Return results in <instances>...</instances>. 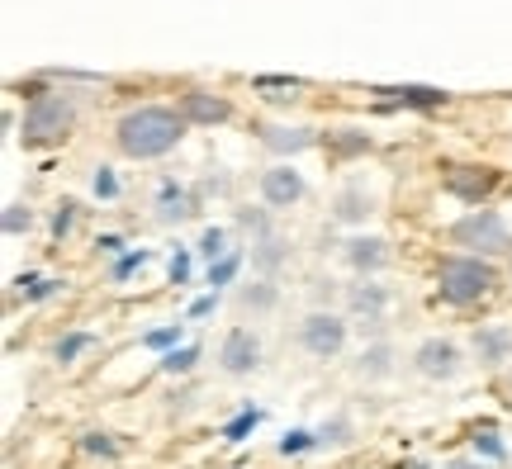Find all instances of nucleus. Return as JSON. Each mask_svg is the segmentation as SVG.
<instances>
[{
  "label": "nucleus",
  "mask_w": 512,
  "mask_h": 469,
  "mask_svg": "<svg viewBox=\"0 0 512 469\" xmlns=\"http://www.w3.org/2000/svg\"><path fill=\"white\" fill-rule=\"evenodd\" d=\"M185 138V114L176 109H162V105H147V109H133L119 119V147H124L128 157H166L171 147Z\"/></svg>",
  "instance_id": "obj_1"
},
{
  "label": "nucleus",
  "mask_w": 512,
  "mask_h": 469,
  "mask_svg": "<svg viewBox=\"0 0 512 469\" xmlns=\"http://www.w3.org/2000/svg\"><path fill=\"white\" fill-rule=\"evenodd\" d=\"M437 289L446 304H475L494 289V266L479 256H451V261H441Z\"/></svg>",
  "instance_id": "obj_2"
},
{
  "label": "nucleus",
  "mask_w": 512,
  "mask_h": 469,
  "mask_svg": "<svg viewBox=\"0 0 512 469\" xmlns=\"http://www.w3.org/2000/svg\"><path fill=\"white\" fill-rule=\"evenodd\" d=\"M76 109L67 95H34V105L24 109V128H19V138L24 147H48V143H62L67 138V128H72Z\"/></svg>",
  "instance_id": "obj_3"
},
{
  "label": "nucleus",
  "mask_w": 512,
  "mask_h": 469,
  "mask_svg": "<svg viewBox=\"0 0 512 469\" xmlns=\"http://www.w3.org/2000/svg\"><path fill=\"white\" fill-rule=\"evenodd\" d=\"M451 242L456 247H470V252L479 256H494V252H508V223L494 214V209H475V214H465L451 228Z\"/></svg>",
  "instance_id": "obj_4"
},
{
  "label": "nucleus",
  "mask_w": 512,
  "mask_h": 469,
  "mask_svg": "<svg viewBox=\"0 0 512 469\" xmlns=\"http://www.w3.org/2000/svg\"><path fill=\"white\" fill-rule=\"evenodd\" d=\"M299 342H304V351H309L313 361H332L347 346V323L337 313H309L304 327H299Z\"/></svg>",
  "instance_id": "obj_5"
},
{
  "label": "nucleus",
  "mask_w": 512,
  "mask_h": 469,
  "mask_svg": "<svg viewBox=\"0 0 512 469\" xmlns=\"http://www.w3.org/2000/svg\"><path fill=\"white\" fill-rule=\"evenodd\" d=\"M219 361H223L228 375H252L256 365H261V342H256V332L233 327V332L223 337V346H219Z\"/></svg>",
  "instance_id": "obj_6"
},
{
  "label": "nucleus",
  "mask_w": 512,
  "mask_h": 469,
  "mask_svg": "<svg viewBox=\"0 0 512 469\" xmlns=\"http://www.w3.org/2000/svg\"><path fill=\"white\" fill-rule=\"evenodd\" d=\"M261 199L271 204V209H290L304 199V176L294 171V166H271L266 176H261Z\"/></svg>",
  "instance_id": "obj_7"
},
{
  "label": "nucleus",
  "mask_w": 512,
  "mask_h": 469,
  "mask_svg": "<svg viewBox=\"0 0 512 469\" xmlns=\"http://www.w3.org/2000/svg\"><path fill=\"white\" fill-rule=\"evenodd\" d=\"M418 370L427 379H456L460 375V351L451 342H422L418 346Z\"/></svg>",
  "instance_id": "obj_8"
},
{
  "label": "nucleus",
  "mask_w": 512,
  "mask_h": 469,
  "mask_svg": "<svg viewBox=\"0 0 512 469\" xmlns=\"http://www.w3.org/2000/svg\"><path fill=\"white\" fill-rule=\"evenodd\" d=\"M347 261L361 275L384 271V266H389V242H384V237H351V242H347Z\"/></svg>",
  "instance_id": "obj_9"
},
{
  "label": "nucleus",
  "mask_w": 512,
  "mask_h": 469,
  "mask_svg": "<svg viewBox=\"0 0 512 469\" xmlns=\"http://www.w3.org/2000/svg\"><path fill=\"white\" fill-rule=\"evenodd\" d=\"M475 356L484 365H503L512 356V332L508 327H479L475 332Z\"/></svg>",
  "instance_id": "obj_10"
},
{
  "label": "nucleus",
  "mask_w": 512,
  "mask_h": 469,
  "mask_svg": "<svg viewBox=\"0 0 512 469\" xmlns=\"http://www.w3.org/2000/svg\"><path fill=\"white\" fill-rule=\"evenodd\" d=\"M181 114H185V119H195V124H219V119H228V100H219V95H204V91H190L181 100Z\"/></svg>",
  "instance_id": "obj_11"
},
{
  "label": "nucleus",
  "mask_w": 512,
  "mask_h": 469,
  "mask_svg": "<svg viewBox=\"0 0 512 469\" xmlns=\"http://www.w3.org/2000/svg\"><path fill=\"white\" fill-rule=\"evenodd\" d=\"M375 95L394 100V105H418V109L446 105V91H437V86H380Z\"/></svg>",
  "instance_id": "obj_12"
},
{
  "label": "nucleus",
  "mask_w": 512,
  "mask_h": 469,
  "mask_svg": "<svg viewBox=\"0 0 512 469\" xmlns=\"http://www.w3.org/2000/svg\"><path fill=\"white\" fill-rule=\"evenodd\" d=\"M347 304L351 313H366V323H380L384 308H389V294H384V285H351Z\"/></svg>",
  "instance_id": "obj_13"
},
{
  "label": "nucleus",
  "mask_w": 512,
  "mask_h": 469,
  "mask_svg": "<svg viewBox=\"0 0 512 469\" xmlns=\"http://www.w3.org/2000/svg\"><path fill=\"white\" fill-rule=\"evenodd\" d=\"M195 209H190V195H185L176 181H162V195H157V218L162 223H181V218H190Z\"/></svg>",
  "instance_id": "obj_14"
},
{
  "label": "nucleus",
  "mask_w": 512,
  "mask_h": 469,
  "mask_svg": "<svg viewBox=\"0 0 512 469\" xmlns=\"http://www.w3.org/2000/svg\"><path fill=\"white\" fill-rule=\"evenodd\" d=\"M261 143L275 147V152H304V147H313L318 138H313L309 128H266Z\"/></svg>",
  "instance_id": "obj_15"
},
{
  "label": "nucleus",
  "mask_w": 512,
  "mask_h": 469,
  "mask_svg": "<svg viewBox=\"0 0 512 469\" xmlns=\"http://www.w3.org/2000/svg\"><path fill=\"white\" fill-rule=\"evenodd\" d=\"M494 171H489V166H479L475 176H460V171H451V190H456V195H465V199H479V195H489V190H494Z\"/></svg>",
  "instance_id": "obj_16"
},
{
  "label": "nucleus",
  "mask_w": 512,
  "mask_h": 469,
  "mask_svg": "<svg viewBox=\"0 0 512 469\" xmlns=\"http://www.w3.org/2000/svg\"><path fill=\"white\" fill-rule=\"evenodd\" d=\"M370 214H375L370 195H361V190H347V195H337V218H342V223H366Z\"/></svg>",
  "instance_id": "obj_17"
},
{
  "label": "nucleus",
  "mask_w": 512,
  "mask_h": 469,
  "mask_svg": "<svg viewBox=\"0 0 512 469\" xmlns=\"http://www.w3.org/2000/svg\"><path fill=\"white\" fill-rule=\"evenodd\" d=\"M356 370H361L366 379H384L389 370H394V351H389L384 342L370 346V351H361V365H356Z\"/></svg>",
  "instance_id": "obj_18"
},
{
  "label": "nucleus",
  "mask_w": 512,
  "mask_h": 469,
  "mask_svg": "<svg viewBox=\"0 0 512 469\" xmlns=\"http://www.w3.org/2000/svg\"><path fill=\"white\" fill-rule=\"evenodd\" d=\"M200 256H209V266L223 261V256H228V233H223V228H204L200 233Z\"/></svg>",
  "instance_id": "obj_19"
},
{
  "label": "nucleus",
  "mask_w": 512,
  "mask_h": 469,
  "mask_svg": "<svg viewBox=\"0 0 512 469\" xmlns=\"http://www.w3.org/2000/svg\"><path fill=\"white\" fill-rule=\"evenodd\" d=\"M15 285H19V294H24V299H48V294L57 289V280H43V275H19Z\"/></svg>",
  "instance_id": "obj_20"
},
{
  "label": "nucleus",
  "mask_w": 512,
  "mask_h": 469,
  "mask_svg": "<svg viewBox=\"0 0 512 469\" xmlns=\"http://www.w3.org/2000/svg\"><path fill=\"white\" fill-rule=\"evenodd\" d=\"M238 299H242V308H271L275 304V289H271V280H261V285L242 289Z\"/></svg>",
  "instance_id": "obj_21"
},
{
  "label": "nucleus",
  "mask_w": 512,
  "mask_h": 469,
  "mask_svg": "<svg viewBox=\"0 0 512 469\" xmlns=\"http://www.w3.org/2000/svg\"><path fill=\"white\" fill-rule=\"evenodd\" d=\"M91 342H95L91 332H72V337H62V342H57V361H76Z\"/></svg>",
  "instance_id": "obj_22"
},
{
  "label": "nucleus",
  "mask_w": 512,
  "mask_h": 469,
  "mask_svg": "<svg viewBox=\"0 0 512 469\" xmlns=\"http://www.w3.org/2000/svg\"><path fill=\"white\" fill-rule=\"evenodd\" d=\"M29 223H34V214H29L24 204H10V209H5V233H10V237L29 233Z\"/></svg>",
  "instance_id": "obj_23"
},
{
  "label": "nucleus",
  "mask_w": 512,
  "mask_h": 469,
  "mask_svg": "<svg viewBox=\"0 0 512 469\" xmlns=\"http://www.w3.org/2000/svg\"><path fill=\"white\" fill-rule=\"evenodd\" d=\"M238 261H242L238 252H228V256L219 261V266H209V285H228V280L238 275Z\"/></svg>",
  "instance_id": "obj_24"
},
{
  "label": "nucleus",
  "mask_w": 512,
  "mask_h": 469,
  "mask_svg": "<svg viewBox=\"0 0 512 469\" xmlns=\"http://www.w3.org/2000/svg\"><path fill=\"white\" fill-rule=\"evenodd\" d=\"M318 441H332V446H347V441H351V422H347V417H337V422H323V432H318Z\"/></svg>",
  "instance_id": "obj_25"
},
{
  "label": "nucleus",
  "mask_w": 512,
  "mask_h": 469,
  "mask_svg": "<svg viewBox=\"0 0 512 469\" xmlns=\"http://www.w3.org/2000/svg\"><path fill=\"white\" fill-rule=\"evenodd\" d=\"M280 242H275V237H261V242H256V261H261V266H266V271H275V266H280Z\"/></svg>",
  "instance_id": "obj_26"
},
{
  "label": "nucleus",
  "mask_w": 512,
  "mask_h": 469,
  "mask_svg": "<svg viewBox=\"0 0 512 469\" xmlns=\"http://www.w3.org/2000/svg\"><path fill=\"white\" fill-rule=\"evenodd\" d=\"M195 356H200V351H195V346H185V351H171V356H166V370H171V375H185V370H190V365H195Z\"/></svg>",
  "instance_id": "obj_27"
},
{
  "label": "nucleus",
  "mask_w": 512,
  "mask_h": 469,
  "mask_svg": "<svg viewBox=\"0 0 512 469\" xmlns=\"http://www.w3.org/2000/svg\"><path fill=\"white\" fill-rule=\"evenodd\" d=\"M91 185H95V195H100V199H114V195H119V181H114V171H110V166H100Z\"/></svg>",
  "instance_id": "obj_28"
},
{
  "label": "nucleus",
  "mask_w": 512,
  "mask_h": 469,
  "mask_svg": "<svg viewBox=\"0 0 512 469\" xmlns=\"http://www.w3.org/2000/svg\"><path fill=\"white\" fill-rule=\"evenodd\" d=\"M81 446H86L91 455H105V460H114V455H119V446H114V441H105L100 432H91L86 441H81Z\"/></svg>",
  "instance_id": "obj_29"
},
{
  "label": "nucleus",
  "mask_w": 512,
  "mask_h": 469,
  "mask_svg": "<svg viewBox=\"0 0 512 469\" xmlns=\"http://www.w3.org/2000/svg\"><path fill=\"white\" fill-rule=\"evenodd\" d=\"M475 451H484V455H503V441L494 436V427H484V432H475Z\"/></svg>",
  "instance_id": "obj_30"
},
{
  "label": "nucleus",
  "mask_w": 512,
  "mask_h": 469,
  "mask_svg": "<svg viewBox=\"0 0 512 469\" xmlns=\"http://www.w3.org/2000/svg\"><path fill=\"white\" fill-rule=\"evenodd\" d=\"M313 441H318V436H309V432H290L285 441H280V451H285V455H299V451H309Z\"/></svg>",
  "instance_id": "obj_31"
},
{
  "label": "nucleus",
  "mask_w": 512,
  "mask_h": 469,
  "mask_svg": "<svg viewBox=\"0 0 512 469\" xmlns=\"http://www.w3.org/2000/svg\"><path fill=\"white\" fill-rule=\"evenodd\" d=\"M72 209H76V204H62V209H57V218H53V233H57V237L67 233V228H72V218H76Z\"/></svg>",
  "instance_id": "obj_32"
},
{
  "label": "nucleus",
  "mask_w": 512,
  "mask_h": 469,
  "mask_svg": "<svg viewBox=\"0 0 512 469\" xmlns=\"http://www.w3.org/2000/svg\"><path fill=\"white\" fill-rule=\"evenodd\" d=\"M247 427H256V408H247V413H242L238 422H233V427H228V436H233V441H238V436L247 432Z\"/></svg>",
  "instance_id": "obj_33"
},
{
  "label": "nucleus",
  "mask_w": 512,
  "mask_h": 469,
  "mask_svg": "<svg viewBox=\"0 0 512 469\" xmlns=\"http://www.w3.org/2000/svg\"><path fill=\"white\" fill-rule=\"evenodd\" d=\"M176 337H181V327H162V332H152V337H147V346H171Z\"/></svg>",
  "instance_id": "obj_34"
},
{
  "label": "nucleus",
  "mask_w": 512,
  "mask_h": 469,
  "mask_svg": "<svg viewBox=\"0 0 512 469\" xmlns=\"http://www.w3.org/2000/svg\"><path fill=\"white\" fill-rule=\"evenodd\" d=\"M147 261V252H138V256H124V261H119V266H114V275H128V271H138V266H143Z\"/></svg>",
  "instance_id": "obj_35"
},
{
  "label": "nucleus",
  "mask_w": 512,
  "mask_h": 469,
  "mask_svg": "<svg viewBox=\"0 0 512 469\" xmlns=\"http://www.w3.org/2000/svg\"><path fill=\"white\" fill-rule=\"evenodd\" d=\"M185 275H190V256H176V261H171V280H176V285H181V280H185Z\"/></svg>",
  "instance_id": "obj_36"
},
{
  "label": "nucleus",
  "mask_w": 512,
  "mask_h": 469,
  "mask_svg": "<svg viewBox=\"0 0 512 469\" xmlns=\"http://www.w3.org/2000/svg\"><path fill=\"white\" fill-rule=\"evenodd\" d=\"M446 469H479V465H475V460H451Z\"/></svg>",
  "instance_id": "obj_37"
}]
</instances>
